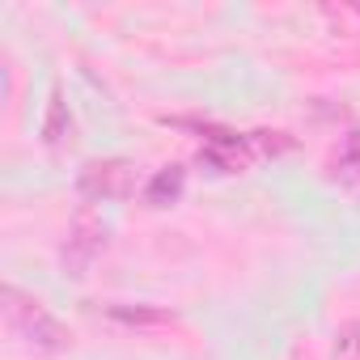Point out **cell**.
<instances>
[{
    "label": "cell",
    "mask_w": 360,
    "mask_h": 360,
    "mask_svg": "<svg viewBox=\"0 0 360 360\" xmlns=\"http://www.w3.org/2000/svg\"><path fill=\"white\" fill-rule=\"evenodd\" d=\"M5 318H9V326H13L30 347H39V352H64L68 339H72L34 297H22L18 288H5Z\"/></svg>",
    "instance_id": "obj_1"
},
{
    "label": "cell",
    "mask_w": 360,
    "mask_h": 360,
    "mask_svg": "<svg viewBox=\"0 0 360 360\" xmlns=\"http://www.w3.org/2000/svg\"><path fill=\"white\" fill-rule=\"evenodd\" d=\"M106 246V225L94 217V208H81L77 221H72V233H68V246H64V267L72 276H85V267L94 263V255Z\"/></svg>",
    "instance_id": "obj_2"
},
{
    "label": "cell",
    "mask_w": 360,
    "mask_h": 360,
    "mask_svg": "<svg viewBox=\"0 0 360 360\" xmlns=\"http://www.w3.org/2000/svg\"><path fill=\"white\" fill-rule=\"evenodd\" d=\"M81 191L89 200H123L131 191V165L127 161H98L81 174Z\"/></svg>",
    "instance_id": "obj_3"
},
{
    "label": "cell",
    "mask_w": 360,
    "mask_h": 360,
    "mask_svg": "<svg viewBox=\"0 0 360 360\" xmlns=\"http://www.w3.org/2000/svg\"><path fill=\"white\" fill-rule=\"evenodd\" d=\"M178 191H183V169H178V165H165L161 174H153V183L144 187V200L161 208V204L178 200Z\"/></svg>",
    "instance_id": "obj_4"
},
{
    "label": "cell",
    "mask_w": 360,
    "mask_h": 360,
    "mask_svg": "<svg viewBox=\"0 0 360 360\" xmlns=\"http://www.w3.org/2000/svg\"><path fill=\"white\" fill-rule=\"evenodd\" d=\"M356 356H360V322H347V326L335 335L330 360H356Z\"/></svg>",
    "instance_id": "obj_5"
},
{
    "label": "cell",
    "mask_w": 360,
    "mask_h": 360,
    "mask_svg": "<svg viewBox=\"0 0 360 360\" xmlns=\"http://www.w3.org/2000/svg\"><path fill=\"white\" fill-rule=\"evenodd\" d=\"M64 123H68V115H64V102L56 98V102H51V115H47V127H43L47 144H60V140H64Z\"/></svg>",
    "instance_id": "obj_6"
}]
</instances>
